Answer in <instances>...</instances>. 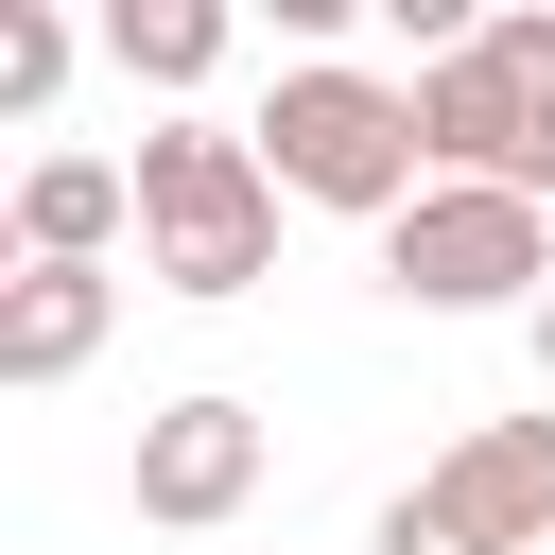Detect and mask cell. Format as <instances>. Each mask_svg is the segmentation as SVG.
<instances>
[{
	"instance_id": "obj_1",
	"label": "cell",
	"mask_w": 555,
	"mask_h": 555,
	"mask_svg": "<svg viewBox=\"0 0 555 555\" xmlns=\"http://www.w3.org/2000/svg\"><path fill=\"white\" fill-rule=\"evenodd\" d=\"M243 139H260V173H278L295 208H347V225H399V208L434 191V139H416V69H347V52H295V69H278V104H260Z\"/></svg>"
},
{
	"instance_id": "obj_2",
	"label": "cell",
	"mask_w": 555,
	"mask_h": 555,
	"mask_svg": "<svg viewBox=\"0 0 555 555\" xmlns=\"http://www.w3.org/2000/svg\"><path fill=\"white\" fill-rule=\"evenodd\" d=\"M121 173H139V278H156V295L225 312V295H260V278H278V208H295V191L260 173V139H225V121H191V104H173Z\"/></svg>"
},
{
	"instance_id": "obj_3",
	"label": "cell",
	"mask_w": 555,
	"mask_h": 555,
	"mask_svg": "<svg viewBox=\"0 0 555 555\" xmlns=\"http://www.w3.org/2000/svg\"><path fill=\"white\" fill-rule=\"evenodd\" d=\"M416 139H434V173L555 208V0H503L451 69H416Z\"/></svg>"
},
{
	"instance_id": "obj_4",
	"label": "cell",
	"mask_w": 555,
	"mask_h": 555,
	"mask_svg": "<svg viewBox=\"0 0 555 555\" xmlns=\"http://www.w3.org/2000/svg\"><path fill=\"white\" fill-rule=\"evenodd\" d=\"M382 295L399 312H538L555 295V208L538 191H486V173H434L382 225Z\"/></svg>"
},
{
	"instance_id": "obj_5",
	"label": "cell",
	"mask_w": 555,
	"mask_h": 555,
	"mask_svg": "<svg viewBox=\"0 0 555 555\" xmlns=\"http://www.w3.org/2000/svg\"><path fill=\"white\" fill-rule=\"evenodd\" d=\"M260 468H278L260 399H156L139 451H121V503H139L156 538H225V520L260 503Z\"/></svg>"
},
{
	"instance_id": "obj_6",
	"label": "cell",
	"mask_w": 555,
	"mask_h": 555,
	"mask_svg": "<svg viewBox=\"0 0 555 555\" xmlns=\"http://www.w3.org/2000/svg\"><path fill=\"white\" fill-rule=\"evenodd\" d=\"M104 330H121V278H104V260H17V278H0V382H17V399L87 382Z\"/></svg>"
},
{
	"instance_id": "obj_7",
	"label": "cell",
	"mask_w": 555,
	"mask_h": 555,
	"mask_svg": "<svg viewBox=\"0 0 555 555\" xmlns=\"http://www.w3.org/2000/svg\"><path fill=\"white\" fill-rule=\"evenodd\" d=\"M434 503H451L486 555H538V538H555V399H538V416H486V434L434 468Z\"/></svg>"
},
{
	"instance_id": "obj_8",
	"label": "cell",
	"mask_w": 555,
	"mask_h": 555,
	"mask_svg": "<svg viewBox=\"0 0 555 555\" xmlns=\"http://www.w3.org/2000/svg\"><path fill=\"white\" fill-rule=\"evenodd\" d=\"M87 35H104V69H121V87L191 104V87H208V69L243 52V0H104Z\"/></svg>"
},
{
	"instance_id": "obj_9",
	"label": "cell",
	"mask_w": 555,
	"mask_h": 555,
	"mask_svg": "<svg viewBox=\"0 0 555 555\" xmlns=\"http://www.w3.org/2000/svg\"><path fill=\"white\" fill-rule=\"evenodd\" d=\"M121 225H139L121 156H35L17 173V260H121Z\"/></svg>"
},
{
	"instance_id": "obj_10",
	"label": "cell",
	"mask_w": 555,
	"mask_h": 555,
	"mask_svg": "<svg viewBox=\"0 0 555 555\" xmlns=\"http://www.w3.org/2000/svg\"><path fill=\"white\" fill-rule=\"evenodd\" d=\"M87 52H104V35H87V0H0V121H52Z\"/></svg>"
},
{
	"instance_id": "obj_11",
	"label": "cell",
	"mask_w": 555,
	"mask_h": 555,
	"mask_svg": "<svg viewBox=\"0 0 555 555\" xmlns=\"http://www.w3.org/2000/svg\"><path fill=\"white\" fill-rule=\"evenodd\" d=\"M364 555H486V538H468V520H451V503H434V486H399V503H382V520H364Z\"/></svg>"
},
{
	"instance_id": "obj_12",
	"label": "cell",
	"mask_w": 555,
	"mask_h": 555,
	"mask_svg": "<svg viewBox=\"0 0 555 555\" xmlns=\"http://www.w3.org/2000/svg\"><path fill=\"white\" fill-rule=\"evenodd\" d=\"M486 17H503V0H382V35H399V52H416V69H451V52H468V35H486Z\"/></svg>"
},
{
	"instance_id": "obj_13",
	"label": "cell",
	"mask_w": 555,
	"mask_h": 555,
	"mask_svg": "<svg viewBox=\"0 0 555 555\" xmlns=\"http://www.w3.org/2000/svg\"><path fill=\"white\" fill-rule=\"evenodd\" d=\"M243 17H278L295 52H330V35H347V17H382V0H243Z\"/></svg>"
},
{
	"instance_id": "obj_14",
	"label": "cell",
	"mask_w": 555,
	"mask_h": 555,
	"mask_svg": "<svg viewBox=\"0 0 555 555\" xmlns=\"http://www.w3.org/2000/svg\"><path fill=\"white\" fill-rule=\"evenodd\" d=\"M520 330H538V399H555V295H538V312H520Z\"/></svg>"
},
{
	"instance_id": "obj_15",
	"label": "cell",
	"mask_w": 555,
	"mask_h": 555,
	"mask_svg": "<svg viewBox=\"0 0 555 555\" xmlns=\"http://www.w3.org/2000/svg\"><path fill=\"white\" fill-rule=\"evenodd\" d=\"M87 17H104V0H87Z\"/></svg>"
}]
</instances>
